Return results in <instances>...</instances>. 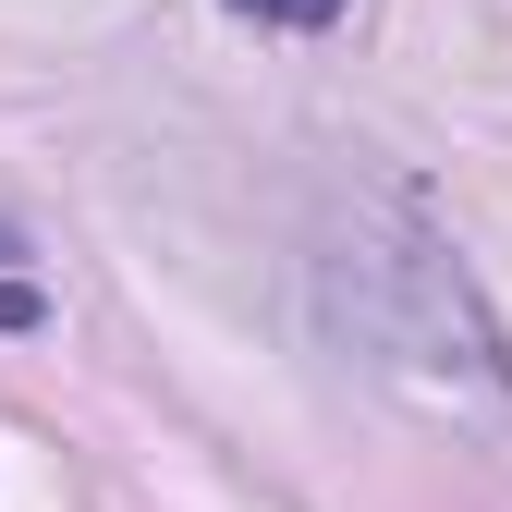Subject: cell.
Instances as JSON below:
<instances>
[{"mask_svg":"<svg viewBox=\"0 0 512 512\" xmlns=\"http://www.w3.org/2000/svg\"><path fill=\"white\" fill-rule=\"evenodd\" d=\"M317 281H330L342 342H366L391 378H415V391H439V403H476V415H512V342H500V317H488V293L452 269V244H439L403 196H366L330 232Z\"/></svg>","mask_w":512,"mask_h":512,"instance_id":"1","label":"cell"},{"mask_svg":"<svg viewBox=\"0 0 512 512\" xmlns=\"http://www.w3.org/2000/svg\"><path fill=\"white\" fill-rule=\"evenodd\" d=\"M244 25H293V37H317V25H342V0H232Z\"/></svg>","mask_w":512,"mask_h":512,"instance_id":"2","label":"cell"}]
</instances>
